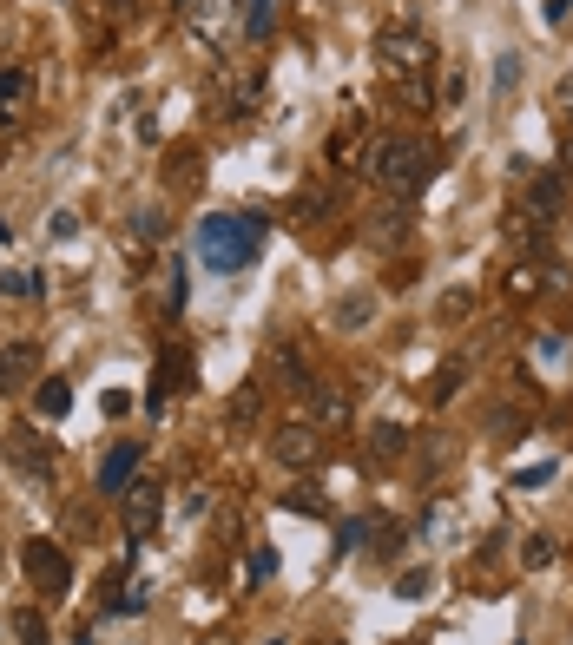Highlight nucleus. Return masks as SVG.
Masks as SVG:
<instances>
[{
  "instance_id": "412c9836",
  "label": "nucleus",
  "mask_w": 573,
  "mask_h": 645,
  "mask_svg": "<svg viewBox=\"0 0 573 645\" xmlns=\"http://www.w3.org/2000/svg\"><path fill=\"white\" fill-rule=\"evenodd\" d=\"M369 527H376V520H343V527H336V553H356Z\"/></svg>"
},
{
  "instance_id": "4468645a",
  "label": "nucleus",
  "mask_w": 573,
  "mask_h": 645,
  "mask_svg": "<svg viewBox=\"0 0 573 645\" xmlns=\"http://www.w3.org/2000/svg\"><path fill=\"white\" fill-rule=\"evenodd\" d=\"M33 409L47 415V422H60V415L73 409V389H66L60 376H53V382H40V389H33Z\"/></svg>"
},
{
  "instance_id": "cd10ccee",
  "label": "nucleus",
  "mask_w": 573,
  "mask_h": 645,
  "mask_svg": "<svg viewBox=\"0 0 573 645\" xmlns=\"http://www.w3.org/2000/svg\"><path fill=\"white\" fill-rule=\"evenodd\" d=\"M527 567H554V540H547V534L527 540Z\"/></svg>"
},
{
  "instance_id": "a878e982",
  "label": "nucleus",
  "mask_w": 573,
  "mask_h": 645,
  "mask_svg": "<svg viewBox=\"0 0 573 645\" xmlns=\"http://www.w3.org/2000/svg\"><path fill=\"white\" fill-rule=\"evenodd\" d=\"M257 402H264V395H257V382H251V389H238V395H231V422H251Z\"/></svg>"
},
{
  "instance_id": "6ab92c4d",
  "label": "nucleus",
  "mask_w": 573,
  "mask_h": 645,
  "mask_svg": "<svg viewBox=\"0 0 573 645\" xmlns=\"http://www.w3.org/2000/svg\"><path fill=\"white\" fill-rule=\"evenodd\" d=\"M429 593H435V573H429V567H409V573L396 580V599H429Z\"/></svg>"
},
{
  "instance_id": "b1692460",
  "label": "nucleus",
  "mask_w": 573,
  "mask_h": 645,
  "mask_svg": "<svg viewBox=\"0 0 573 645\" xmlns=\"http://www.w3.org/2000/svg\"><path fill=\"white\" fill-rule=\"evenodd\" d=\"M455 389H462V362H442V376H435V402H448V395H455Z\"/></svg>"
},
{
  "instance_id": "4be33fe9",
  "label": "nucleus",
  "mask_w": 573,
  "mask_h": 645,
  "mask_svg": "<svg viewBox=\"0 0 573 645\" xmlns=\"http://www.w3.org/2000/svg\"><path fill=\"white\" fill-rule=\"evenodd\" d=\"M20 93H27V73H20V66H0V106H14Z\"/></svg>"
},
{
  "instance_id": "f257e3e1",
  "label": "nucleus",
  "mask_w": 573,
  "mask_h": 645,
  "mask_svg": "<svg viewBox=\"0 0 573 645\" xmlns=\"http://www.w3.org/2000/svg\"><path fill=\"white\" fill-rule=\"evenodd\" d=\"M363 172L376 178L396 205H415L422 185L435 178V145L429 139H409V132H382V139L363 145Z\"/></svg>"
},
{
  "instance_id": "dca6fc26",
  "label": "nucleus",
  "mask_w": 573,
  "mask_h": 645,
  "mask_svg": "<svg viewBox=\"0 0 573 645\" xmlns=\"http://www.w3.org/2000/svg\"><path fill=\"white\" fill-rule=\"evenodd\" d=\"M343 422H350V395L323 382L317 389V428H343Z\"/></svg>"
},
{
  "instance_id": "6e6552de",
  "label": "nucleus",
  "mask_w": 573,
  "mask_h": 645,
  "mask_svg": "<svg viewBox=\"0 0 573 645\" xmlns=\"http://www.w3.org/2000/svg\"><path fill=\"white\" fill-rule=\"evenodd\" d=\"M0 448H7V461H14L27 481H47V474H53V448H47V441H33L27 428H14V435L0 441Z\"/></svg>"
},
{
  "instance_id": "2f4dec72",
  "label": "nucleus",
  "mask_w": 573,
  "mask_h": 645,
  "mask_svg": "<svg viewBox=\"0 0 573 645\" xmlns=\"http://www.w3.org/2000/svg\"><path fill=\"white\" fill-rule=\"evenodd\" d=\"M191 20H198V27H218V20H224V0H205V7H191Z\"/></svg>"
},
{
  "instance_id": "9b49d317",
  "label": "nucleus",
  "mask_w": 573,
  "mask_h": 645,
  "mask_svg": "<svg viewBox=\"0 0 573 645\" xmlns=\"http://www.w3.org/2000/svg\"><path fill=\"white\" fill-rule=\"evenodd\" d=\"M409 205H389V211H376V218H369V244H382V251H396L402 237H409Z\"/></svg>"
},
{
  "instance_id": "c9c22d12",
  "label": "nucleus",
  "mask_w": 573,
  "mask_h": 645,
  "mask_svg": "<svg viewBox=\"0 0 573 645\" xmlns=\"http://www.w3.org/2000/svg\"><path fill=\"white\" fill-rule=\"evenodd\" d=\"M205 645H238V639H231V632H211V639Z\"/></svg>"
},
{
  "instance_id": "f704fd0d",
  "label": "nucleus",
  "mask_w": 573,
  "mask_h": 645,
  "mask_svg": "<svg viewBox=\"0 0 573 645\" xmlns=\"http://www.w3.org/2000/svg\"><path fill=\"white\" fill-rule=\"evenodd\" d=\"M112 14H119V20H132V0H112Z\"/></svg>"
},
{
  "instance_id": "c85d7f7f",
  "label": "nucleus",
  "mask_w": 573,
  "mask_h": 645,
  "mask_svg": "<svg viewBox=\"0 0 573 645\" xmlns=\"http://www.w3.org/2000/svg\"><path fill=\"white\" fill-rule=\"evenodd\" d=\"M20 645H47V626H40V613H20Z\"/></svg>"
},
{
  "instance_id": "f03ea898",
  "label": "nucleus",
  "mask_w": 573,
  "mask_h": 645,
  "mask_svg": "<svg viewBox=\"0 0 573 645\" xmlns=\"http://www.w3.org/2000/svg\"><path fill=\"white\" fill-rule=\"evenodd\" d=\"M264 231H271L264 211H211V218L198 224V264H205L211 277H238V270L264 251Z\"/></svg>"
},
{
  "instance_id": "f8f14e48",
  "label": "nucleus",
  "mask_w": 573,
  "mask_h": 645,
  "mask_svg": "<svg viewBox=\"0 0 573 645\" xmlns=\"http://www.w3.org/2000/svg\"><path fill=\"white\" fill-rule=\"evenodd\" d=\"M238 27H244V40H271L277 33V0H244Z\"/></svg>"
},
{
  "instance_id": "7ed1b4c3",
  "label": "nucleus",
  "mask_w": 573,
  "mask_h": 645,
  "mask_svg": "<svg viewBox=\"0 0 573 645\" xmlns=\"http://www.w3.org/2000/svg\"><path fill=\"white\" fill-rule=\"evenodd\" d=\"M20 560H27V580L40 586L47 599H66V593H73V567H66V553L53 547V540H27V553H20Z\"/></svg>"
},
{
  "instance_id": "4c0bfd02",
  "label": "nucleus",
  "mask_w": 573,
  "mask_h": 645,
  "mask_svg": "<svg viewBox=\"0 0 573 645\" xmlns=\"http://www.w3.org/2000/svg\"><path fill=\"white\" fill-rule=\"evenodd\" d=\"M73 645H93V632H80V639H73Z\"/></svg>"
},
{
  "instance_id": "e433bc0d",
  "label": "nucleus",
  "mask_w": 573,
  "mask_h": 645,
  "mask_svg": "<svg viewBox=\"0 0 573 645\" xmlns=\"http://www.w3.org/2000/svg\"><path fill=\"white\" fill-rule=\"evenodd\" d=\"M7 237H14V224H7V218H0V244H7Z\"/></svg>"
},
{
  "instance_id": "20e7f679",
  "label": "nucleus",
  "mask_w": 573,
  "mask_h": 645,
  "mask_svg": "<svg viewBox=\"0 0 573 645\" xmlns=\"http://www.w3.org/2000/svg\"><path fill=\"white\" fill-rule=\"evenodd\" d=\"M159 481H132L126 488V553L132 560H139V547H145V534H152V527H159Z\"/></svg>"
},
{
  "instance_id": "39448f33",
  "label": "nucleus",
  "mask_w": 573,
  "mask_h": 645,
  "mask_svg": "<svg viewBox=\"0 0 573 645\" xmlns=\"http://www.w3.org/2000/svg\"><path fill=\"white\" fill-rule=\"evenodd\" d=\"M271 455L284 461V468H317L323 461V435H317V422H284L271 435Z\"/></svg>"
},
{
  "instance_id": "f3484780",
  "label": "nucleus",
  "mask_w": 573,
  "mask_h": 645,
  "mask_svg": "<svg viewBox=\"0 0 573 645\" xmlns=\"http://www.w3.org/2000/svg\"><path fill=\"white\" fill-rule=\"evenodd\" d=\"M271 362H277V376H284V389H310V369H303L297 343H277V349H271Z\"/></svg>"
},
{
  "instance_id": "1a4fd4ad",
  "label": "nucleus",
  "mask_w": 573,
  "mask_h": 645,
  "mask_svg": "<svg viewBox=\"0 0 573 645\" xmlns=\"http://www.w3.org/2000/svg\"><path fill=\"white\" fill-rule=\"evenodd\" d=\"M27 376H40V343H0V395L27 389Z\"/></svg>"
},
{
  "instance_id": "0eeeda50",
  "label": "nucleus",
  "mask_w": 573,
  "mask_h": 645,
  "mask_svg": "<svg viewBox=\"0 0 573 645\" xmlns=\"http://www.w3.org/2000/svg\"><path fill=\"white\" fill-rule=\"evenodd\" d=\"M376 60L389 66V73H422V66H429V47H422L415 33L389 27V33H382V40H376Z\"/></svg>"
},
{
  "instance_id": "ddd939ff",
  "label": "nucleus",
  "mask_w": 573,
  "mask_h": 645,
  "mask_svg": "<svg viewBox=\"0 0 573 645\" xmlns=\"http://www.w3.org/2000/svg\"><path fill=\"white\" fill-rule=\"evenodd\" d=\"M402 448H409V428L402 422H376L369 428V461H396Z\"/></svg>"
},
{
  "instance_id": "bb28decb",
  "label": "nucleus",
  "mask_w": 573,
  "mask_h": 645,
  "mask_svg": "<svg viewBox=\"0 0 573 645\" xmlns=\"http://www.w3.org/2000/svg\"><path fill=\"white\" fill-rule=\"evenodd\" d=\"M132 231H139V237H165V211H159V205L139 211V218H132Z\"/></svg>"
},
{
  "instance_id": "c756f323",
  "label": "nucleus",
  "mask_w": 573,
  "mask_h": 645,
  "mask_svg": "<svg viewBox=\"0 0 573 645\" xmlns=\"http://www.w3.org/2000/svg\"><path fill=\"white\" fill-rule=\"evenodd\" d=\"M290 507H297V514H323V494L317 488H297V494H290Z\"/></svg>"
},
{
  "instance_id": "7c9ffc66",
  "label": "nucleus",
  "mask_w": 573,
  "mask_h": 645,
  "mask_svg": "<svg viewBox=\"0 0 573 645\" xmlns=\"http://www.w3.org/2000/svg\"><path fill=\"white\" fill-rule=\"evenodd\" d=\"M271 573H277V553H271V547L251 553V580H271Z\"/></svg>"
},
{
  "instance_id": "473e14b6",
  "label": "nucleus",
  "mask_w": 573,
  "mask_h": 645,
  "mask_svg": "<svg viewBox=\"0 0 573 645\" xmlns=\"http://www.w3.org/2000/svg\"><path fill=\"white\" fill-rule=\"evenodd\" d=\"M468 303H475V290H448V297H442V316H462Z\"/></svg>"
},
{
  "instance_id": "aec40b11",
  "label": "nucleus",
  "mask_w": 573,
  "mask_h": 645,
  "mask_svg": "<svg viewBox=\"0 0 573 645\" xmlns=\"http://www.w3.org/2000/svg\"><path fill=\"white\" fill-rule=\"evenodd\" d=\"M514 79H521V53H501V60H494V93L508 99V93H514Z\"/></svg>"
},
{
  "instance_id": "2eb2a0df",
  "label": "nucleus",
  "mask_w": 573,
  "mask_h": 645,
  "mask_svg": "<svg viewBox=\"0 0 573 645\" xmlns=\"http://www.w3.org/2000/svg\"><path fill=\"white\" fill-rule=\"evenodd\" d=\"M369 316H376V297H356V290H350V297L330 310V323H336V330H363Z\"/></svg>"
},
{
  "instance_id": "72a5a7b5",
  "label": "nucleus",
  "mask_w": 573,
  "mask_h": 645,
  "mask_svg": "<svg viewBox=\"0 0 573 645\" xmlns=\"http://www.w3.org/2000/svg\"><path fill=\"white\" fill-rule=\"evenodd\" d=\"M560 158H567V178H573V126H567V139H560Z\"/></svg>"
},
{
  "instance_id": "5701e85b",
  "label": "nucleus",
  "mask_w": 573,
  "mask_h": 645,
  "mask_svg": "<svg viewBox=\"0 0 573 645\" xmlns=\"http://www.w3.org/2000/svg\"><path fill=\"white\" fill-rule=\"evenodd\" d=\"M0 290H7V297H33V290H40V277H33V270H7V277H0Z\"/></svg>"
},
{
  "instance_id": "9d476101",
  "label": "nucleus",
  "mask_w": 573,
  "mask_h": 645,
  "mask_svg": "<svg viewBox=\"0 0 573 645\" xmlns=\"http://www.w3.org/2000/svg\"><path fill=\"white\" fill-rule=\"evenodd\" d=\"M527 205H534V211H527V218H534V231H547V224L560 218V178L534 172V178H527Z\"/></svg>"
},
{
  "instance_id": "423d86ee",
  "label": "nucleus",
  "mask_w": 573,
  "mask_h": 645,
  "mask_svg": "<svg viewBox=\"0 0 573 645\" xmlns=\"http://www.w3.org/2000/svg\"><path fill=\"white\" fill-rule=\"evenodd\" d=\"M139 461H145L139 441H119V448L99 461V494H106V501H126V488L139 481Z\"/></svg>"
},
{
  "instance_id": "393cba45",
  "label": "nucleus",
  "mask_w": 573,
  "mask_h": 645,
  "mask_svg": "<svg viewBox=\"0 0 573 645\" xmlns=\"http://www.w3.org/2000/svg\"><path fill=\"white\" fill-rule=\"evenodd\" d=\"M165 310H185V264H172V277H165Z\"/></svg>"
},
{
  "instance_id": "a211bd4d",
  "label": "nucleus",
  "mask_w": 573,
  "mask_h": 645,
  "mask_svg": "<svg viewBox=\"0 0 573 645\" xmlns=\"http://www.w3.org/2000/svg\"><path fill=\"white\" fill-rule=\"evenodd\" d=\"M165 389H191V349L185 343L165 349Z\"/></svg>"
}]
</instances>
